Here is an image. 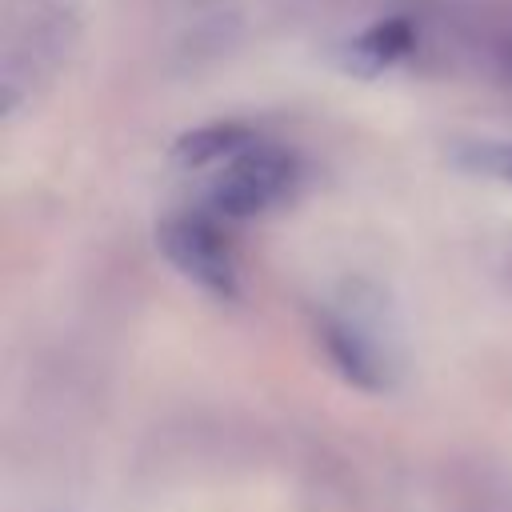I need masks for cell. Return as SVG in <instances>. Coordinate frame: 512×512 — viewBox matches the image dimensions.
<instances>
[{
  "label": "cell",
  "instance_id": "1",
  "mask_svg": "<svg viewBox=\"0 0 512 512\" xmlns=\"http://www.w3.org/2000/svg\"><path fill=\"white\" fill-rule=\"evenodd\" d=\"M296 184V160L284 148L248 144L208 184V208L224 220H248L276 208Z\"/></svg>",
  "mask_w": 512,
  "mask_h": 512
},
{
  "label": "cell",
  "instance_id": "2",
  "mask_svg": "<svg viewBox=\"0 0 512 512\" xmlns=\"http://www.w3.org/2000/svg\"><path fill=\"white\" fill-rule=\"evenodd\" d=\"M156 244L192 284H200L216 300H236L240 296V272H236L232 248L224 244L212 216L176 212L156 228Z\"/></svg>",
  "mask_w": 512,
  "mask_h": 512
},
{
  "label": "cell",
  "instance_id": "3",
  "mask_svg": "<svg viewBox=\"0 0 512 512\" xmlns=\"http://www.w3.org/2000/svg\"><path fill=\"white\" fill-rule=\"evenodd\" d=\"M320 344H324L328 360L336 364V372H340L348 384H356V388H364V392L388 388V364L380 360L376 344H372L348 316H332V312H328V316L320 320Z\"/></svg>",
  "mask_w": 512,
  "mask_h": 512
},
{
  "label": "cell",
  "instance_id": "4",
  "mask_svg": "<svg viewBox=\"0 0 512 512\" xmlns=\"http://www.w3.org/2000/svg\"><path fill=\"white\" fill-rule=\"evenodd\" d=\"M416 44V32L404 16H392V20H380L372 28H364L360 36H352L344 48H340V64L356 76H380L384 68H392L396 60H404Z\"/></svg>",
  "mask_w": 512,
  "mask_h": 512
},
{
  "label": "cell",
  "instance_id": "5",
  "mask_svg": "<svg viewBox=\"0 0 512 512\" xmlns=\"http://www.w3.org/2000/svg\"><path fill=\"white\" fill-rule=\"evenodd\" d=\"M248 144H256L248 128H240V124H208V128H196V132L180 136L176 148H172V156H176L180 164H188V168H200V164L232 160V156L244 152Z\"/></svg>",
  "mask_w": 512,
  "mask_h": 512
},
{
  "label": "cell",
  "instance_id": "6",
  "mask_svg": "<svg viewBox=\"0 0 512 512\" xmlns=\"http://www.w3.org/2000/svg\"><path fill=\"white\" fill-rule=\"evenodd\" d=\"M456 164L472 176L512 184V140H464L456 144Z\"/></svg>",
  "mask_w": 512,
  "mask_h": 512
}]
</instances>
